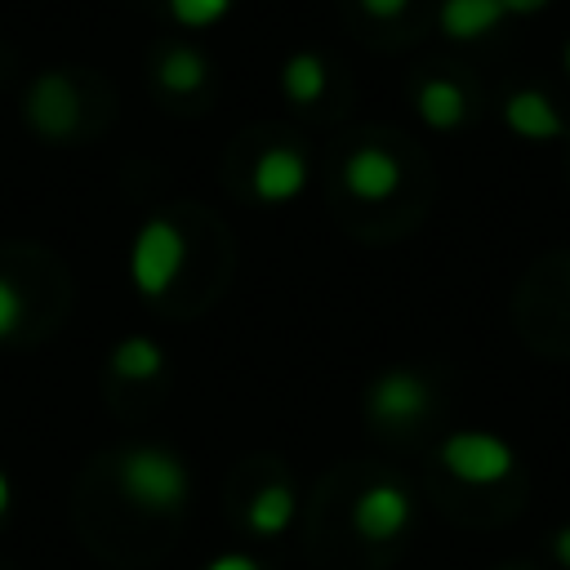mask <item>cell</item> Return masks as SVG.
<instances>
[{
  "mask_svg": "<svg viewBox=\"0 0 570 570\" xmlns=\"http://www.w3.org/2000/svg\"><path fill=\"white\" fill-rule=\"evenodd\" d=\"M205 76H209V62H205L200 49H191V45L169 49V53L160 58V67H156V80H160V89H169V94H196V89L205 85Z\"/></svg>",
  "mask_w": 570,
  "mask_h": 570,
  "instance_id": "obj_15",
  "label": "cell"
},
{
  "mask_svg": "<svg viewBox=\"0 0 570 570\" xmlns=\"http://www.w3.org/2000/svg\"><path fill=\"white\" fill-rule=\"evenodd\" d=\"M503 125L517 138H525V142H552V138L566 134V120H561V111L552 107V98L543 89H517V94H508Z\"/></svg>",
  "mask_w": 570,
  "mask_h": 570,
  "instance_id": "obj_9",
  "label": "cell"
},
{
  "mask_svg": "<svg viewBox=\"0 0 570 570\" xmlns=\"http://www.w3.org/2000/svg\"><path fill=\"white\" fill-rule=\"evenodd\" d=\"M22 321H27V294L9 276H0V338H13Z\"/></svg>",
  "mask_w": 570,
  "mask_h": 570,
  "instance_id": "obj_17",
  "label": "cell"
},
{
  "mask_svg": "<svg viewBox=\"0 0 570 570\" xmlns=\"http://www.w3.org/2000/svg\"><path fill=\"white\" fill-rule=\"evenodd\" d=\"M566 285H570V281H566Z\"/></svg>",
  "mask_w": 570,
  "mask_h": 570,
  "instance_id": "obj_24",
  "label": "cell"
},
{
  "mask_svg": "<svg viewBox=\"0 0 570 570\" xmlns=\"http://www.w3.org/2000/svg\"><path fill=\"white\" fill-rule=\"evenodd\" d=\"M436 463L463 485H499V481L512 476L517 454L503 436L481 432V428H463V432H450L436 445Z\"/></svg>",
  "mask_w": 570,
  "mask_h": 570,
  "instance_id": "obj_3",
  "label": "cell"
},
{
  "mask_svg": "<svg viewBox=\"0 0 570 570\" xmlns=\"http://www.w3.org/2000/svg\"><path fill=\"white\" fill-rule=\"evenodd\" d=\"M13 508V481H9V472L0 468V517Z\"/></svg>",
  "mask_w": 570,
  "mask_h": 570,
  "instance_id": "obj_22",
  "label": "cell"
},
{
  "mask_svg": "<svg viewBox=\"0 0 570 570\" xmlns=\"http://www.w3.org/2000/svg\"><path fill=\"white\" fill-rule=\"evenodd\" d=\"M552 0H503V9H508V18H530V13H539V9H548Z\"/></svg>",
  "mask_w": 570,
  "mask_h": 570,
  "instance_id": "obj_20",
  "label": "cell"
},
{
  "mask_svg": "<svg viewBox=\"0 0 570 570\" xmlns=\"http://www.w3.org/2000/svg\"><path fill=\"white\" fill-rule=\"evenodd\" d=\"M107 365H111V374L125 379V383H151V379L165 374V347H160L156 338H147V334H129V338H120V343L111 347Z\"/></svg>",
  "mask_w": 570,
  "mask_h": 570,
  "instance_id": "obj_13",
  "label": "cell"
},
{
  "mask_svg": "<svg viewBox=\"0 0 570 570\" xmlns=\"http://www.w3.org/2000/svg\"><path fill=\"white\" fill-rule=\"evenodd\" d=\"M428 410H432V387L414 370H383L365 392V414L387 428L419 423Z\"/></svg>",
  "mask_w": 570,
  "mask_h": 570,
  "instance_id": "obj_5",
  "label": "cell"
},
{
  "mask_svg": "<svg viewBox=\"0 0 570 570\" xmlns=\"http://www.w3.org/2000/svg\"><path fill=\"white\" fill-rule=\"evenodd\" d=\"M187 263V236L174 218H147L129 240V281L142 298H165Z\"/></svg>",
  "mask_w": 570,
  "mask_h": 570,
  "instance_id": "obj_2",
  "label": "cell"
},
{
  "mask_svg": "<svg viewBox=\"0 0 570 570\" xmlns=\"http://www.w3.org/2000/svg\"><path fill=\"white\" fill-rule=\"evenodd\" d=\"M414 521V503L396 481H370L352 503V530L365 543H392Z\"/></svg>",
  "mask_w": 570,
  "mask_h": 570,
  "instance_id": "obj_4",
  "label": "cell"
},
{
  "mask_svg": "<svg viewBox=\"0 0 570 570\" xmlns=\"http://www.w3.org/2000/svg\"><path fill=\"white\" fill-rule=\"evenodd\" d=\"M436 22L450 40H481L508 22V9L503 0H441Z\"/></svg>",
  "mask_w": 570,
  "mask_h": 570,
  "instance_id": "obj_11",
  "label": "cell"
},
{
  "mask_svg": "<svg viewBox=\"0 0 570 570\" xmlns=\"http://www.w3.org/2000/svg\"><path fill=\"white\" fill-rule=\"evenodd\" d=\"M205 570H263V566H258L249 552H218Z\"/></svg>",
  "mask_w": 570,
  "mask_h": 570,
  "instance_id": "obj_18",
  "label": "cell"
},
{
  "mask_svg": "<svg viewBox=\"0 0 570 570\" xmlns=\"http://www.w3.org/2000/svg\"><path fill=\"white\" fill-rule=\"evenodd\" d=\"M27 125L40 138H71L80 125V98L76 85L62 71H45L27 89Z\"/></svg>",
  "mask_w": 570,
  "mask_h": 570,
  "instance_id": "obj_6",
  "label": "cell"
},
{
  "mask_svg": "<svg viewBox=\"0 0 570 570\" xmlns=\"http://www.w3.org/2000/svg\"><path fill=\"white\" fill-rule=\"evenodd\" d=\"M249 187H254V196L263 205H289L307 187V160H303V151L298 147H267L254 160Z\"/></svg>",
  "mask_w": 570,
  "mask_h": 570,
  "instance_id": "obj_7",
  "label": "cell"
},
{
  "mask_svg": "<svg viewBox=\"0 0 570 570\" xmlns=\"http://www.w3.org/2000/svg\"><path fill=\"white\" fill-rule=\"evenodd\" d=\"M361 9L370 18H401L410 9V0H361Z\"/></svg>",
  "mask_w": 570,
  "mask_h": 570,
  "instance_id": "obj_19",
  "label": "cell"
},
{
  "mask_svg": "<svg viewBox=\"0 0 570 570\" xmlns=\"http://www.w3.org/2000/svg\"><path fill=\"white\" fill-rule=\"evenodd\" d=\"M343 187L365 200V205H379L387 196H396L401 187V160L383 147H356L347 160H343Z\"/></svg>",
  "mask_w": 570,
  "mask_h": 570,
  "instance_id": "obj_8",
  "label": "cell"
},
{
  "mask_svg": "<svg viewBox=\"0 0 570 570\" xmlns=\"http://www.w3.org/2000/svg\"><path fill=\"white\" fill-rule=\"evenodd\" d=\"M414 111H419V120H423L428 129L450 134V129H459L463 116H468V94H463L454 80L432 76V80H423V85L414 89Z\"/></svg>",
  "mask_w": 570,
  "mask_h": 570,
  "instance_id": "obj_10",
  "label": "cell"
},
{
  "mask_svg": "<svg viewBox=\"0 0 570 570\" xmlns=\"http://www.w3.org/2000/svg\"><path fill=\"white\" fill-rule=\"evenodd\" d=\"M552 557H557V561L570 570V525H561V530L552 534Z\"/></svg>",
  "mask_w": 570,
  "mask_h": 570,
  "instance_id": "obj_21",
  "label": "cell"
},
{
  "mask_svg": "<svg viewBox=\"0 0 570 570\" xmlns=\"http://www.w3.org/2000/svg\"><path fill=\"white\" fill-rule=\"evenodd\" d=\"M169 4V18L187 31H205V27H218L236 0H165Z\"/></svg>",
  "mask_w": 570,
  "mask_h": 570,
  "instance_id": "obj_16",
  "label": "cell"
},
{
  "mask_svg": "<svg viewBox=\"0 0 570 570\" xmlns=\"http://www.w3.org/2000/svg\"><path fill=\"white\" fill-rule=\"evenodd\" d=\"M325 80H330V71H325L321 53H294V58L281 67V94H285L289 102H298V107L316 102V98L325 94Z\"/></svg>",
  "mask_w": 570,
  "mask_h": 570,
  "instance_id": "obj_14",
  "label": "cell"
},
{
  "mask_svg": "<svg viewBox=\"0 0 570 570\" xmlns=\"http://www.w3.org/2000/svg\"><path fill=\"white\" fill-rule=\"evenodd\" d=\"M561 62H566V76H570V40H566V53H561Z\"/></svg>",
  "mask_w": 570,
  "mask_h": 570,
  "instance_id": "obj_23",
  "label": "cell"
},
{
  "mask_svg": "<svg viewBox=\"0 0 570 570\" xmlns=\"http://www.w3.org/2000/svg\"><path fill=\"white\" fill-rule=\"evenodd\" d=\"M294 512H298L294 485H289V481H267V485L249 499L245 525H249L258 539H276V534H285V530L294 525Z\"/></svg>",
  "mask_w": 570,
  "mask_h": 570,
  "instance_id": "obj_12",
  "label": "cell"
},
{
  "mask_svg": "<svg viewBox=\"0 0 570 570\" xmlns=\"http://www.w3.org/2000/svg\"><path fill=\"white\" fill-rule=\"evenodd\" d=\"M116 490L142 508V512H178L191 494V472L187 463L165 450V445H129L120 459H116Z\"/></svg>",
  "mask_w": 570,
  "mask_h": 570,
  "instance_id": "obj_1",
  "label": "cell"
}]
</instances>
